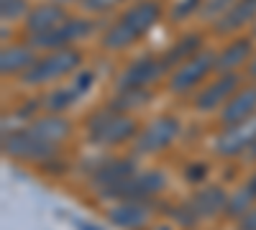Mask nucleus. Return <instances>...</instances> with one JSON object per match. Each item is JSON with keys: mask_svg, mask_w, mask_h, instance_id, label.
Segmentation results:
<instances>
[{"mask_svg": "<svg viewBox=\"0 0 256 230\" xmlns=\"http://www.w3.org/2000/svg\"><path fill=\"white\" fill-rule=\"evenodd\" d=\"M82 67V51L72 49V46H64L56 51H46L44 56H38L34 61V67L20 77L24 85H52V82H59L62 77H70L77 74Z\"/></svg>", "mask_w": 256, "mask_h": 230, "instance_id": "f257e3e1", "label": "nucleus"}, {"mask_svg": "<svg viewBox=\"0 0 256 230\" xmlns=\"http://www.w3.org/2000/svg\"><path fill=\"white\" fill-rule=\"evenodd\" d=\"M134 136H138L136 120L123 110H116L113 105L98 110L88 120V138L98 146H120Z\"/></svg>", "mask_w": 256, "mask_h": 230, "instance_id": "f03ea898", "label": "nucleus"}, {"mask_svg": "<svg viewBox=\"0 0 256 230\" xmlns=\"http://www.w3.org/2000/svg\"><path fill=\"white\" fill-rule=\"evenodd\" d=\"M166 187V177L164 172L159 169H148V172H136L128 179L118 182V184H110L100 190V197L102 200H148V197H156L159 192H164Z\"/></svg>", "mask_w": 256, "mask_h": 230, "instance_id": "7ed1b4c3", "label": "nucleus"}, {"mask_svg": "<svg viewBox=\"0 0 256 230\" xmlns=\"http://www.w3.org/2000/svg\"><path fill=\"white\" fill-rule=\"evenodd\" d=\"M59 146L41 141L28 128H10L3 131V151L6 156L20 159V161H34V164H46L56 156Z\"/></svg>", "mask_w": 256, "mask_h": 230, "instance_id": "20e7f679", "label": "nucleus"}, {"mask_svg": "<svg viewBox=\"0 0 256 230\" xmlns=\"http://www.w3.org/2000/svg\"><path fill=\"white\" fill-rule=\"evenodd\" d=\"M216 64H218V54L210 49H200L192 59H187L184 64H180L172 72V77H169V92H174V95L192 92L195 87L202 85L210 72H216Z\"/></svg>", "mask_w": 256, "mask_h": 230, "instance_id": "39448f33", "label": "nucleus"}, {"mask_svg": "<svg viewBox=\"0 0 256 230\" xmlns=\"http://www.w3.org/2000/svg\"><path fill=\"white\" fill-rule=\"evenodd\" d=\"M180 136V120L174 115H156L154 120H148L144 125V131H138L134 151L138 156H152L164 151L169 143Z\"/></svg>", "mask_w": 256, "mask_h": 230, "instance_id": "423d86ee", "label": "nucleus"}, {"mask_svg": "<svg viewBox=\"0 0 256 230\" xmlns=\"http://www.w3.org/2000/svg\"><path fill=\"white\" fill-rule=\"evenodd\" d=\"M95 23L88 18H67V23H62L59 28L54 31H46V33H36V36H28V44L38 51H56V49H64V46H72L74 41L80 38H88L92 33Z\"/></svg>", "mask_w": 256, "mask_h": 230, "instance_id": "0eeeda50", "label": "nucleus"}, {"mask_svg": "<svg viewBox=\"0 0 256 230\" xmlns=\"http://www.w3.org/2000/svg\"><path fill=\"white\" fill-rule=\"evenodd\" d=\"M92 82H95L92 72L80 69L77 74H72L70 85H62V87H56V90H52V92H46L44 97H41V108H44L46 113H64V110H70L74 102L92 87Z\"/></svg>", "mask_w": 256, "mask_h": 230, "instance_id": "6e6552de", "label": "nucleus"}, {"mask_svg": "<svg viewBox=\"0 0 256 230\" xmlns=\"http://www.w3.org/2000/svg\"><path fill=\"white\" fill-rule=\"evenodd\" d=\"M256 141V115L241 123H230L226 125V131L216 138V154L223 159L233 156H244V151Z\"/></svg>", "mask_w": 256, "mask_h": 230, "instance_id": "1a4fd4ad", "label": "nucleus"}, {"mask_svg": "<svg viewBox=\"0 0 256 230\" xmlns=\"http://www.w3.org/2000/svg\"><path fill=\"white\" fill-rule=\"evenodd\" d=\"M162 74H166L162 56H141L123 69V74L118 77V90H144L154 85Z\"/></svg>", "mask_w": 256, "mask_h": 230, "instance_id": "9d476101", "label": "nucleus"}, {"mask_svg": "<svg viewBox=\"0 0 256 230\" xmlns=\"http://www.w3.org/2000/svg\"><path fill=\"white\" fill-rule=\"evenodd\" d=\"M241 87V77L233 72V74H218L216 82H210L205 90L198 92L195 97V108L200 113H216L218 108H223L226 102L238 92Z\"/></svg>", "mask_w": 256, "mask_h": 230, "instance_id": "9b49d317", "label": "nucleus"}, {"mask_svg": "<svg viewBox=\"0 0 256 230\" xmlns=\"http://www.w3.org/2000/svg\"><path fill=\"white\" fill-rule=\"evenodd\" d=\"M70 13L62 8V3H41L36 8L28 10V15L24 18L26 20V33L28 36H36V33H46V31H54L59 28L62 23H67Z\"/></svg>", "mask_w": 256, "mask_h": 230, "instance_id": "f8f14e48", "label": "nucleus"}, {"mask_svg": "<svg viewBox=\"0 0 256 230\" xmlns=\"http://www.w3.org/2000/svg\"><path fill=\"white\" fill-rule=\"evenodd\" d=\"M162 18V3L159 0H138L131 8H126V13L118 18L120 23H126L138 38L146 36L154 28V23Z\"/></svg>", "mask_w": 256, "mask_h": 230, "instance_id": "ddd939ff", "label": "nucleus"}, {"mask_svg": "<svg viewBox=\"0 0 256 230\" xmlns=\"http://www.w3.org/2000/svg\"><path fill=\"white\" fill-rule=\"evenodd\" d=\"M148 218H152V207L144 200H120L108 210V220L126 230H141Z\"/></svg>", "mask_w": 256, "mask_h": 230, "instance_id": "4468645a", "label": "nucleus"}, {"mask_svg": "<svg viewBox=\"0 0 256 230\" xmlns=\"http://www.w3.org/2000/svg\"><path fill=\"white\" fill-rule=\"evenodd\" d=\"M26 128H28L34 136H38L41 141L54 143V146L64 143V141L72 136V123L64 118L62 113H44V115L28 120Z\"/></svg>", "mask_w": 256, "mask_h": 230, "instance_id": "2eb2a0df", "label": "nucleus"}, {"mask_svg": "<svg viewBox=\"0 0 256 230\" xmlns=\"http://www.w3.org/2000/svg\"><path fill=\"white\" fill-rule=\"evenodd\" d=\"M36 49L31 44H6L0 51V74L3 77H24L36 61Z\"/></svg>", "mask_w": 256, "mask_h": 230, "instance_id": "dca6fc26", "label": "nucleus"}, {"mask_svg": "<svg viewBox=\"0 0 256 230\" xmlns=\"http://www.w3.org/2000/svg\"><path fill=\"white\" fill-rule=\"evenodd\" d=\"M226 202H228V195L220 190V187H202L192 195L184 205L192 210V215L200 220H210L220 213H226Z\"/></svg>", "mask_w": 256, "mask_h": 230, "instance_id": "f3484780", "label": "nucleus"}, {"mask_svg": "<svg viewBox=\"0 0 256 230\" xmlns=\"http://www.w3.org/2000/svg\"><path fill=\"white\" fill-rule=\"evenodd\" d=\"M251 115H256V85L238 87V92L233 95L226 105H223V110H220V120H223L226 125L248 120Z\"/></svg>", "mask_w": 256, "mask_h": 230, "instance_id": "a211bd4d", "label": "nucleus"}, {"mask_svg": "<svg viewBox=\"0 0 256 230\" xmlns=\"http://www.w3.org/2000/svg\"><path fill=\"white\" fill-rule=\"evenodd\" d=\"M131 174H136V161L134 159H108V161L95 166L90 179H92V184L98 187V190H105V187L128 179Z\"/></svg>", "mask_w": 256, "mask_h": 230, "instance_id": "6ab92c4d", "label": "nucleus"}, {"mask_svg": "<svg viewBox=\"0 0 256 230\" xmlns=\"http://www.w3.org/2000/svg\"><path fill=\"white\" fill-rule=\"evenodd\" d=\"M251 56H254V41L251 38H236V41H230L226 49H220L216 72L218 74H233L236 69L246 67Z\"/></svg>", "mask_w": 256, "mask_h": 230, "instance_id": "aec40b11", "label": "nucleus"}, {"mask_svg": "<svg viewBox=\"0 0 256 230\" xmlns=\"http://www.w3.org/2000/svg\"><path fill=\"white\" fill-rule=\"evenodd\" d=\"M251 20H256V0H236L230 5V10L216 20V31L226 36L233 31H241Z\"/></svg>", "mask_w": 256, "mask_h": 230, "instance_id": "412c9836", "label": "nucleus"}, {"mask_svg": "<svg viewBox=\"0 0 256 230\" xmlns=\"http://www.w3.org/2000/svg\"><path fill=\"white\" fill-rule=\"evenodd\" d=\"M202 49V38H200V33H187V36H182L177 44H172L164 54H162V61H164V67H166V72H174L180 64H184L187 59H192L198 51Z\"/></svg>", "mask_w": 256, "mask_h": 230, "instance_id": "4be33fe9", "label": "nucleus"}, {"mask_svg": "<svg viewBox=\"0 0 256 230\" xmlns=\"http://www.w3.org/2000/svg\"><path fill=\"white\" fill-rule=\"evenodd\" d=\"M136 41H138V36H136L131 28H128L126 23L116 20L110 28H105V33H102V38H100V44H102L105 51H123V49H128V46H134Z\"/></svg>", "mask_w": 256, "mask_h": 230, "instance_id": "5701e85b", "label": "nucleus"}, {"mask_svg": "<svg viewBox=\"0 0 256 230\" xmlns=\"http://www.w3.org/2000/svg\"><path fill=\"white\" fill-rule=\"evenodd\" d=\"M254 192L248 190V187H241V190H236L233 195H228V202H226V218L230 220H241L248 210H254Z\"/></svg>", "mask_w": 256, "mask_h": 230, "instance_id": "b1692460", "label": "nucleus"}, {"mask_svg": "<svg viewBox=\"0 0 256 230\" xmlns=\"http://www.w3.org/2000/svg\"><path fill=\"white\" fill-rule=\"evenodd\" d=\"M148 100H152V92H148L146 87H144V90H118V97L110 102V105H113L116 110L128 113V110H136V108L146 105Z\"/></svg>", "mask_w": 256, "mask_h": 230, "instance_id": "393cba45", "label": "nucleus"}, {"mask_svg": "<svg viewBox=\"0 0 256 230\" xmlns=\"http://www.w3.org/2000/svg\"><path fill=\"white\" fill-rule=\"evenodd\" d=\"M28 0H0V18H3V23H13L18 18H26L28 15Z\"/></svg>", "mask_w": 256, "mask_h": 230, "instance_id": "a878e982", "label": "nucleus"}, {"mask_svg": "<svg viewBox=\"0 0 256 230\" xmlns=\"http://www.w3.org/2000/svg\"><path fill=\"white\" fill-rule=\"evenodd\" d=\"M236 0H202V8H200V18L208 20V23H216L220 15H226L230 10V5Z\"/></svg>", "mask_w": 256, "mask_h": 230, "instance_id": "bb28decb", "label": "nucleus"}, {"mask_svg": "<svg viewBox=\"0 0 256 230\" xmlns=\"http://www.w3.org/2000/svg\"><path fill=\"white\" fill-rule=\"evenodd\" d=\"M200 8H202V0H174L172 10H169V20L182 23V20H187L195 13H200Z\"/></svg>", "mask_w": 256, "mask_h": 230, "instance_id": "cd10ccee", "label": "nucleus"}, {"mask_svg": "<svg viewBox=\"0 0 256 230\" xmlns=\"http://www.w3.org/2000/svg\"><path fill=\"white\" fill-rule=\"evenodd\" d=\"M120 3H126V0H82V10L84 13H92V15H102V13H108L113 8H118Z\"/></svg>", "mask_w": 256, "mask_h": 230, "instance_id": "c85d7f7f", "label": "nucleus"}, {"mask_svg": "<svg viewBox=\"0 0 256 230\" xmlns=\"http://www.w3.org/2000/svg\"><path fill=\"white\" fill-rule=\"evenodd\" d=\"M238 228H241V230H256V207H254V210H248V213L238 220Z\"/></svg>", "mask_w": 256, "mask_h": 230, "instance_id": "c756f323", "label": "nucleus"}, {"mask_svg": "<svg viewBox=\"0 0 256 230\" xmlns=\"http://www.w3.org/2000/svg\"><path fill=\"white\" fill-rule=\"evenodd\" d=\"M246 74H248L251 79H256V51H254V56L248 59V64H246Z\"/></svg>", "mask_w": 256, "mask_h": 230, "instance_id": "7c9ffc66", "label": "nucleus"}, {"mask_svg": "<svg viewBox=\"0 0 256 230\" xmlns=\"http://www.w3.org/2000/svg\"><path fill=\"white\" fill-rule=\"evenodd\" d=\"M244 159H246V161H256V141L244 151Z\"/></svg>", "mask_w": 256, "mask_h": 230, "instance_id": "2f4dec72", "label": "nucleus"}, {"mask_svg": "<svg viewBox=\"0 0 256 230\" xmlns=\"http://www.w3.org/2000/svg\"><path fill=\"white\" fill-rule=\"evenodd\" d=\"M74 225H77L80 230H100L98 225H88V223H82V220H74Z\"/></svg>", "mask_w": 256, "mask_h": 230, "instance_id": "473e14b6", "label": "nucleus"}, {"mask_svg": "<svg viewBox=\"0 0 256 230\" xmlns=\"http://www.w3.org/2000/svg\"><path fill=\"white\" fill-rule=\"evenodd\" d=\"M246 187H248V190L254 192V197H256V172H254V174L248 177V182H246Z\"/></svg>", "mask_w": 256, "mask_h": 230, "instance_id": "72a5a7b5", "label": "nucleus"}, {"mask_svg": "<svg viewBox=\"0 0 256 230\" xmlns=\"http://www.w3.org/2000/svg\"><path fill=\"white\" fill-rule=\"evenodd\" d=\"M56 3H62V5H64V3H82V0H56Z\"/></svg>", "mask_w": 256, "mask_h": 230, "instance_id": "f704fd0d", "label": "nucleus"}]
</instances>
